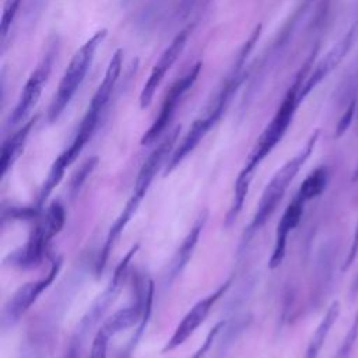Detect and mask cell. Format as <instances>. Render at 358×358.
<instances>
[{
    "label": "cell",
    "mask_w": 358,
    "mask_h": 358,
    "mask_svg": "<svg viewBox=\"0 0 358 358\" xmlns=\"http://www.w3.org/2000/svg\"><path fill=\"white\" fill-rule=\"evenodd\" d=\"M315 56H316V49L312 50L309 57L305 60V63L301 66V69L295 74L294 81L289 85V88L287 90L274 116L271 117V120L267 123V126L259 136L243 168L241 169V172L235 180V186H234V199H232L231 207L227 214L228 224L232 222L238 217V214L241 213V210L243 207V201L249 192V185L253 178L255 169L277 147V144L282 140L287 130L289 129V126L294 120V116L296 113V109H298L299 103L303 101L301 96V90L303 87L306 77L309 76L308 71L315 60Z\"/></svg>",
    "instance_id": "obj_1"
},
{
    "label": "cell",
    "mask_w": 358,
    "mask_h": 358,
    "mask_svg": "<svg viewBox=\"0 0 358 358\" xmlns=\"http://www.w3.org/2000/svg\"><path fill=\"white\" fill-rule=\"evenodd\" d=\"M123 56H124L123 49H116L115 53L112 55V57L106 66L105 74L88 103V108L74 133V137H73L70 145L53 161V164L48 172V176L42 185L41 192H39V196L42 200H46L49 197V194L53 192V189L62 182L66 168L70 166L76 161V158L80 155V152L83 151L85 144L90 141V138L95 133V130L99 124L101 116L103 115V112L113 95V91L117 85V81H119V77L122 73V67H123Z\"/></svg>",
    "instance_id": "obj_2"
},
{
    "label": "cell",
    "mask_w": 358,
    "mask_h": 358,
    "mask_svg": "<svg viewBox=\"0 0 358 358\" xmlns=\"http://www.w3.org/2000/svg\"><path fill=\"white\" fill-rule=\"evenodd\" d=\"M108 35L106 28H101L94 32L71 56L67 67L63 71V76L59 81L56 92L52 98V102L48 109V122L55 123L69 106L76 92L81 87L88 70L92 66L95 55L99 46L103 43Z\"/></svg>",
    "instance_id": "obj_3"
},
{
    "label": "cell",
    "mask_w": 358,
    "mask_h": 358,
    "mask_svg": "<svg viewBox=\"0 0 358 358\" xmlns=\"http://www.w3.org/2000/svg\"><path fill=\"white\" fill-rule=\"evenodd\" d=\"M320 136V130L316 129L309 138L306 140L305 145L291 158L288 159L271 178V180L267 183V186L264 187L262 197L259 200L257 208L255 211V215L249 224L248 232L249 235L255 234L256 231H259L266 222L267 220L273 215V213L275 211V208L278 207L280 201L282 200L287 189L289 187L291 182L295 179V176L298 175V172L301 171V168L305 165V162L309 159V157L312 155L315 145L319 140Z\"/></svg>",
    "instance_id": "obj_4"
},
{
    "label": "cell",
    "mask_w": 358,
    "mask_h": 358,
    "mask_svg": "<svg viewBox=\"0 0 358 358\" xmlns=\"http://www.w3.org/2000/svg\"><path fill=\"white\" fill-rule=\"evenodd\" d=\"M57 53H59V39L53 38L48 43L42 57L39 59V62L28 76V80L25 81L22 91L20 92V96L17 99V103L8 116V120H7L8 126H17L22 120H25V117L29 115L32 108L36 105L43 91V87L50 77Z\"/></svg>",
    "instance_id": "obj_5"
},
{
    "label": "cell",
    "mask_w": 358,
    "mask_h": 358,
    "mask_svg": "<svg viewBox=\"0 0 358 358\" xmlns=\"http://www.w3.org/2000/svg\"><path fill=\"white\" fill-rule=\"evenodd\" d=\"M203 67V62H196L186 73H183L165 92L164 99L161 102L159 110L154 119V122L151 123V126L147 129V131L143 134L141 137V144L143 145H150L154 141H157L168 129V126L171 124L176 108L180 103V101L183 99V96L192 90V87L194 85V83L197 81L200 71Z\"/></svg>",
    "instance_id": "obj_6"
},
{
    "label": "cell",
    "mask_w": 358,
    "mask_h": 358,
    "mask_svg": "<svg viewBox=\"0 0 358 358\" xmlns=\"http://www.w3.org/2000/svg\"><path fill=\"white\" fill-rule=\"evenodd\" d=\"M192 31H193V24L182 28L172 38L169 45L162 50L158 60L154 63L141 91H140V96H138L140 109H147L151 105L152 98H154L158 87L161 85L162 80L165 78L166 73L171 70V67L175 64V62L182 55V52L187 43V39L192 35Z\"/></svg>",
    "instance_id": "obj_7"
},
{
    "label": "cell",
    "mask_w": 358,
    "mask_h": 358,
    "mask_svg": "<svg viewBox=\"0 0 358 358\" xmlns=\"http://www.w3.org/2000/svg\"><path fill=\"white\" fill-rule=\"evenodd\" d=\"M138 249V245H134L130 248V250L126 253V256L119 262V264L116 266L115 271H113V277L110 278V282L108 284V287L103 289L102 294L98 295V298L95 299V302L91 305V308L88 309V312L85 313V316L83 317V320L78 324V330H77V337L78 340H81L88 330H91L105 315V312L108 310V308L113 303V301L116 299L124 274L127 271L129 263L131 260V257L136 255Z\"/></svg>",
    "instance_id": "obj_8"
},
{
    "label": "cell",
    "mask_w": 358,
    "mask_h": 358,
    "mask_svg": "<svg viewBox=\"0 0 358 358\" xmlns=\"http://www.w3.org/2000/svg\"><path fill=\"white\" fill-rule=\"evenodd\" d=\"M358 41V20L354 21L343 38H340L331 49L316 63L310 74L306 77L303 87L301 90V96L305 99L317 84H320L348 55V52L352 49V46Z\"/></svg>",
    "instance_id": "obj_9"
},
{
    "label": "cell",
    "mask_w": 358,
    "mask_h": 358,
    "mask_svg": "<svg viewBox=\"0 0 358 358\" xmlns=\"http://www.w3.org/2000/svg\"><path fill=\"white\" fill-rule=\"evenodd\" d=\"M231 285V280H227L224 284H221L214 292L208 294L207 296H204L203 299H200L199 302H196L193 305V308L183 316V319L179 322V324L176 326L173 334L171 336V338L166 341L162 352H169L172 350H175L176 347L182 345L196 330L197 327L206 320V317L208 316L211 308L215 305V302L227 292V289Z\"/></svg>",
    "instance_id": "obj_10"
},
{
    "label": "cell",
    "mask_w": 358,
    "mask_h": 358,
    "mask_svg": "<svg viewBox=\"0 0 358 358\" xmlns=\"http://www.w3.org/2000/svg\"><path fill=\"white\" fill-rule=\"evenodd\" d=\"M60 266H62V260L56 259L52 262V266L45 277L21 285L7 302L4 309V319L8 322L18 320L38 299V296L53 282V280L56 278L60 270Z\"/></svg>",
    "instance_id": "obj_11"
},
{
    "label": "cell",
    "mask_w": 358,
    "mask_h": 358,
    "mask_svg": "<svg viewBox=\"0 0 358 358\" xmlns=\"http://www.w3.org/2000/svg\"><path fill=\"white\" fill-rule=\"evenodd\" d=\"M306 203L308 201L301 194L295 193L294 199L289 201V204L287 206L285 211L282 213V215H281V218H280V221L277 224L275 242H274L273 253H271L270 262H268V267L270 268H277L282 263V260L285 257L288 235L299 224Z\"/></svg>",
    "instance_id": "obj_12"
},
{
    "label": "cell",
    "mask_w": 358,
    "mask_h": 358,
    "mask_svg": "<svg viewBox=\"0 0 358 358\" xmlns=\"http://www.w3.org/2000/svg\"><path fill=\"white\" fill-rule=\"evenodd\" d=\"M49 242H50V239L45 235L41 225L36 224V227L32 229L25 246L21 248L20 250L14 252L10 256L11 263L18 267H22V268H32V267L38 266L43 257V253H45Z\"/></svg>",
    "instance_id": "obj_13"
},
{
    "label": "cell",
    "mask_w": 358,
    "mask_h": 358,
    "mask_svg": "<svg viewBox=\"0 0 358 358\" xmlns=\"http://www.w3.org/2000/svg\"><path fill=\"white\" fill-rule=\"evenodd\" d=\"M38 122V115L28 119L17 131H14L1 145V155H0V172L1 176L7 173V171L14 165V162L20 158L24 152L27 140Z\"/></svg>",
    "instance_id": "obj_14"
},
{
    "label": "cell",
    "mask_w": 358,
    "mask_h": 358,
    "mask_svg": "<svg viewBox=\"0 0 358 358\" xmlns=\"http://www.w3.org/2000/svg\"><path fill=\"white\" fill-rule=\"evenodd\" d=\"M208 213L207 210H204L203 213H200V215L197 217V220L194 221L192 229L189 231V234L186 235V238L183 239L182 245L179 246L173 260H172V266H171V278H175L178 274H180V271L185 268V266L187 264L189 259L193 255V250L199 242L200 234L203 231V227L207 221Z\"/></svg>",
    "instance_id": "obj_15"
},
{
    "label": "cell",
    "mask_w": 358,
    "mask_h": 358,
    "mask_svg": "<svg viewBox=\"0 0 358 358\" xmlns=\"http://www.w3.org/2000/svg\"><path fill=\"white\" fill-rule=\"evenodd\" d=\"M338 315H340V303H338V301H334L330 303V306L324 312L322 320L319 322L317 327L315 329V331L309 340V344L306 347L303 358H317L319 357V354L326 343V338H327L330 330L333 329Z\"/></svg>",
    "instance_id": "obj_16"
},
{
    "label": "cell",
    "mask_w": 358,
    "mask_h": 358,
    "mask_svg": "<svg viewBox=\"0 0 358 358\" xmlns=\"http://www.w3.org/2000/svg\"><path fill=\"white\" fill-rule=\"evenodd\" d=\"M329 182V169L327 166L322 165L317 166L316 169H313L301 183L299 189H298V194H301L306 201H310L316 197H319Z\"/></svg>",
    "instance_id": "obj_17"
},
{
    "label": "cell",
    "mask_w": 358,
    "mask_h": 358,
    "mask_svg": "<svg viewBox=\"0 0 358 358\" xmlns=\"http://www.w3.org/2000/svg\"><path fill=\"white\" fill-rule=\"evenodd\" d=\"M64 220H66V214H64L63 206L59 201H53L48 206L42 220L38 224L41 225V228L43 229L46 236L49 239H52L63 228Z\"/></svg>",
    "instance_id": "obj_18"
},
{
    "label": "cell",
    "mask_w": 358,
    "mask_h": 358,
    "mask_svg": "<svg viewBox=\"0 0 358 358\" xmlns=\"http://www.w3.org/2000/svg\"><path fill=\"white\" fill-rule=\"evenodd\" d=\"M357 338H358V312L355 313L354 320L351 322L341 344L338 345V348L334 354V358H350L352 354L354 345L357 343Z\"/></svg>",
    "instance_id": "obj_19"
},
{
    "label": "cell",
    "mask_w": 358,
    "mask_h": 358,
    "mask_svg": "<svg viewBox=\"0 0 358 358\" xmlns=\"http://www.w3.org/2000/svg\"><path fill=\"white\" fill-rule=\"evenodd\" d=\"M22 0H6L4 7H3V14H1V22H0V35L1 41L4 42L8 31L11 29V25L15 21V17L18 14L20 6Z\"/></svg>",
    "instance_id": "obj_20"
},
{
    "label": "cell",
    "mask_w": 358,
    "mask_h": 358,
    "mask_svg": "<svg viewBox=\"0 0 358 358\" xmlns=\"http://www.w3.org/2000/svg\"><path fill=\"white\" fill-rule=\"evenodd\" d=\"M358 110V99H351V102L347 105L344 113L341 115V117L337 122L336 126V137H341L350 127V124L352 123L354 115Z\"/></svg>",
    "instance_id": "obj_21"
},
{
    "label": "cell",
    "mask_w": 358,
    "mask_h": 358,
    "mask_svg": "<svg viewBox=\"0 0 358 358\" xmlns=\"http://www.w3.org/2000/svg\"><path fill=\"white\" fill-rule=\"evenodd\" d=\"M109 336L103 330H98L92 344H91V352L90 358H106V351H108V343H109Z\"/></svg>",
    "instance_id": "obj_22"
},
{
    "label": "cell",
    "mask_w": 358,
    "mask_h": 358,
    "mask_svg": "<svg viewBox=\"0 0 358 358\" xmlns=\"http://www.w3.org/2000/svg\"><path fill=\"white\" fill-rule=\"evenodd\" d=\"M96 161H98L96 157H91L87 161H84V164L78 168L77 173L73 176V180H71V190H73V193H76L80 189L83 180L88 176V173L92 172V169L96 165Z\"/></svg>",
    "instance_id": "obj_23"
},
{
    "label": "cell",
    "mask_w": 358,
    "mask_h": 358,
    "mask_svg": "<svg viewBox=\"0 0 358 358\" xmlns=\"http://www.w3.org/2000/svg\"><path fill=\"white\" fill-rule=\"evenodd\" d=\"M222 326H224V323H222V322H220V323H217V324H215V326L208 331V334L206 336V338H204L203 344L197 348V351L193 354V357H192V358H204V355L208 352V350H210L211 344L214 343V340H215V337L218 336V333H220V330L222 329Z\"/></svg>",
    "instance_id": "obj_24"
},
{
    "label": "cell",
    "mask_w": 358,
    "mask_h": 358,
    "mask_svg": "<svg viewBox=\"0 0 358 358\" xmlns=\"http://www.w3.org/2000/svg\"><path fill=\"white\" fill-rule=\"evenodd\" d=\"M208 0H180L176 8V17L179 18H187L190 14H193L197 8L203 7Z\"/></svg>",
    "instance_id": "obj_25"
},
{
    "label": "cell",
    "mask_w": 358,
    "mask_h": 358,
    "mask_svg": "<svg viewBox=\"0 0 358 358\" xmlns=\"http://www.w3.org/2000/svg\"><path fill=\"white\" fill-rule=\"evenodd\" d=\"M357 256H358V222H357V225H355V229H354V234H352V239H351L350 248H348V250H347V256H345V259H344V263H343V266H341V270H343V271H347V270L352 266V263L355 262Z\"/></svg>",
    "instance_id": "obj_26"
},
{
    "label": "cell",
    "mask_w": 358,
    "mask_h": 358,
    "mask_svg": "<svg viewBox=\"0 0 358 358\" xmlns=\"http://www.w3.org/2000/svg\"><path fill=\"white\" fill-rule=\"evenodd\" d=\"M355 294H358V274H357V277H355V280L351 285V295H355Z\"/></svg>",
    "instance_id": "obj_27"
},
{
    "label": "cell",
    "mask_w": 358,
    "mask_h": 358,
    "mask_svg": "<svg viewBox=\"0 0 358 358\" xmlns=\"http://www.w3.org/2000/svg\"><path fill=\"white\" fill-rule=\"evenodd\" d=\"M351 182H358V165H357V168L354 169V172L351 175Z\"/></svg>",
    "instance_id": "obj_28"
},
{
    "label": "cell",
    "mask_w": 358,
    "mask_h": 358,
    "mask_svg": "<svg viewBox=\"0 0 358 358\" xmlns=\"http://www.w3.org/2000/svg\"><path fill=\"white\" fill-rule=\"evenodd\" d=\"M130 1H131V0H122V4H123V6H126V4H129Z\"/></svg>",
    "instance_id": "obj_29"
},
{
    "label": "cell",
    "mask_w": 358,
    "mask_h": 358,
    "mask_svg": "<svg viewBox=\"0 0 358 358\" xmlns=\"http://www.w3.org/2000/svg\"><path fill=\"white\" fill-rule=\"evenodd\" d=\"M357 115H358V110H357Z\"/></svg>",
    "instance_id": "obj_30"
}]
</instances>
